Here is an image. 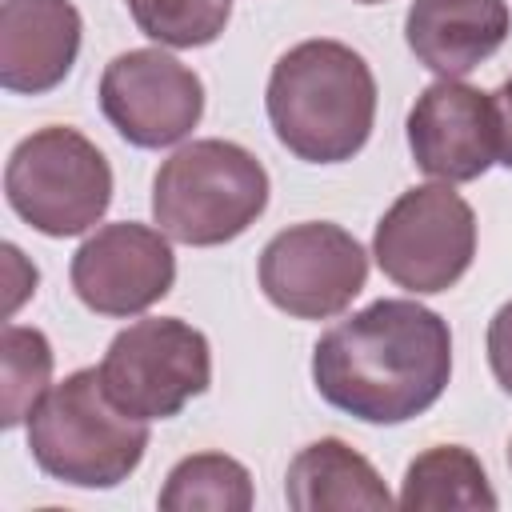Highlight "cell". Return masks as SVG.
I'll return each instance as SVG.
<instances>
[{
    "label": "cell",
    "instance_id": "obj_9",
    "mask_svg": "<svg viewBox=\"0 0 512 512\" xmlns=\"http://www.w3.org/2000/svg\"><path fill=\"white\" fill-rule=\"evenodd\" d=\"M100 112L136 148L180 144L204 112L200 76L160 48H132L100 76Z\"/></svg>",
    "mask_w": 512,
    "mask_h": 512
},
{
    "label": "cell",
    "instance_id": "obj_7",
    "mask_svg": "<svg viewBox=\"0 0 512 512\" xmlns=\"http://www.w3.org/2000/svg\"><path fill=\"white\" fill-rule=\"evenodd\" d=\"M100 380L124 412L168 420L212 384L208 336L176 316L136 320L112 336L100 360Z\"/></svg>",
    "mask_w": 512,
    "mask_h": 512
},
{
    "label": "cell",
    "instance_id": "obj_20",
    "mask_svg": "<svg viewBox=\"0 0 512 512\" xmlns=\"http://www.w3.org/2000/svg\"><path fill=\"white\" fill-rule=\"evenodd\" d=\"M496 100V120H500V164L512 168V76L492 92Z\"/></svg>",
    "mask_w": 512,
    "mask_h": 512
},
{
    "label": "cell",
    "instance_id": "obj_15",
    "mask_svg": "<svg viewBox=\"0 0 512 512\" xmlns=\"http://www.w3.org/2000/svg\"><path fill=\"white\" fill-rule=\"evenodd\" d=\"M500 500L484 476V464L460 444H436L420 452L400 488V508H464V512H492Z\"/></svg>",
    "mask_w": 512,
    "mask_h": 512
},
{
    "label": "cell",
    "instance_id": "obj_8",
    "mask_svg": "<svg viewBox=\"0 0 512 512\" xmlns=\"http://www.w3.org/2000/svg\"><path fill=\"white\" fill-rule=\"evenodd\" d=\"M368 280V252L352 232L308 220L276 232L260 252L264 296L296 320L340 316Z\"/></svg>",
    "mask_w": 512,
    "mask_h": 512
},
{
    "label": "cell",
    "instance_id": "obj_19",
    "mask_svg": "<svg viewBox=\"0 0 512 512\" xmlns=\"http://www.w3.org/2000/svg\"><path fill=\"white\" fill-rule=\"evenodd\" d=\"M488 364L496 384L512 396V300L496 308V316L488 320Z\"/></svg>",
    "mask_w": 512,
    "mask_h": 512
},
{
    "label": "cell",
    "instance_id": "obj_21",
    "mask_svg": "<svg viewBox=\"0 0 512 512\" xmlns=\"http://www.w3.org/2000/svg\"><path fill=\"white\" fill-rule=\"evenodd\" d=\"M508 468H512V440H508Z\"/></svg>",
    "mask_w": 512,
    "mask_h": 512
},
{
    "label": "cell",
    "instance_id": "obj_22",
    "mask_svg": "<svg viewBox=\"0 0 512 512\" xmlns=\"http://www.w3.org/2000/svg\"><path fill=\"white\" fill-rule=\"evenodd\" d=\"M356 4H380V0H356Z\"/></svg>",
    "mask_w": 512,
    "mask_h": 512
},
{
    "label": "cell",
    "instance_id": "obj_3",
    "mask_svg": "<svg viewBox=\"0 0 512 512\" xmlns=\"http://www.w3.org/2000/svg\"><path fill=\"white\" fill-rule=\"evenodd\" d=\"M32 460L72 488H116L128 480L148 448V420L124 412L100 368L64 376L28 416Z\"/></svg>",
    "mask_w": 512,
    "mask_h": 512
},
{
    "label": "cell",
    "instance_id": "obj_6",
    "mask_svg": "<svg viewBox=\"0 0 512 512\" xmlns=\"http://www.w3.org/2000/svg\"><path fill=\"white\" fill-rule=\"evenodd\" d=\"M380 272L416 292H448L476 256V212L448 184H420L396 196L372 236Z\"/></svg>",
    "mask_w": 512,
    "mask_h": 512
},
{
    "label": "cell",
    "instance_id": "obj_11",
    "mask_svg": "<svg viewBox=\"0 0 512 512\" xmlns=\"http://www.w3.org/2000/svg\"><path fill=\"white\" fill-rule=\"evenodd\" d=\"M408 148L416 168L444 184L484 176L500 160V120L492 92L440 76L416 96L408 112Z\"/></svg>",
    "mask_w": 512,
    "mask_h": 512
},
{
    "label": "cell",
    "instance_id": "obj_13",
    "mask_svg": "<svg viewBox=\"0 0 512 512\" xmlns=\"http://www.w3.org/2000/svg\"><path fill=\"white\" fill-rule=\"evenodd\" d=\"M512 28L504 0H412L404 40L412 56L444 80L480 68Z\"/></svg>",
    "mask_w": 512,
    "mask_h": 512
},
{
    "label": "cell",
    "instance_id": "obj_10",
    "mask_svg": "<svg viewBox=\"0 0 512 512\" xmlns=\"http://www.w3.org/2000/svg\"><path fill=\"white\" fill-rule=\"evenodd\" d=\"M172 280L168 236L136 220L96 228L72 256V288L96 316H140L172 292Z\"/></svg>",
    "mask_w": 512,
    "mask_h": 512
},
{
    "label": "cell",
    "instance_id": "obj_17",
    "mask_svg": "<svg viewBox=\"0 0 512 512\" xmlns=\"http://www.w3.org/2000/svg\"><path fill=\"white\" fill-rule=\"evenodd\" d=\"M0 368H4L0 420H4V428H16L48 396V380H52V344H48V336L40 328L8 324L4 340H0Z\"/></svg>",
    "mask_w": 512,
    "mask_h": 512
},
{
    "label": "cell",
    "instance_id": "obj_14",
    "mask_svg": "<svg viewBox=\"0 0 512 512\" xmlns=\"http://www.w3.org/2000/svg\"><path fill=\"white\" fill-rule=\"evenodd\" d=\"M284 500L296 512H380L392 504L380 472L336 436L296 452L284 476Z\"/></svg>",
    "mask_w": 512,
    "mask_h": 512
},
{
    "label": "cell",
    "instance_id": "obj_1",
    "mask_svg": "<svg viewBox=\"0 0 512 512\" xmlns=\"http://www.w3.org/2000/svg\"><path fill=\"white\" fill-rule=\"evenodd\" d=\"M448 376V320L416 300H376L328 328L312 348L316 392L364 424H404L428 412Z\"/></svg>",
    "mask_w": 512,
    "mask_h": 512
},
{
    "label": "cell",
    "instance_id": "obj_16",
    "mask_svg": "<svg viewBox=\"0 0 512 512\" xmlns=\"http://www.w3.org/2000/svg\"><path fill=\"white\" fill-rule=\"evenodd\" d=\"M160 508L168 512H248L252 476L240 460L224 452L184 456L160 488Z\"/></svg>",
    "mask_w": 512,
    "mask_h": 512
},
{
    "label": "cell",
    "instance_id": "obj_12",
    "mask_svg": "<svg viewBox=\"0 0 512 512\" xmlns=\"http://www.w3.org/2000/svg\"><path fill=\"white\" fill-rule=\"evenodd\" d=\"M80 12L72 0H4L0 4V84L20 96H44L76 64Z\"/></svg>",
    "mask_w": 512,
    "mask_h": 512
},
{
    "label": "cell",
    "instance_id": "obj_5",
    "mask_svg": "<svg viewBox=\"0 0 512 512\" xmlns=\"http://www.w3.org/2000/svg\"><path fill=\"white\" fill-rule=\"evenodd\" d=\"M12 212L44 236H80L112 204V168L76 128L52 124L24 136L4 168Z\"/></svg>",
    "mask_w": 512,
    "mask_h": 512
},
{
    "label": "cell",
    "instance_id": "obj_2",
    "mask_svg": "<svg viewBox=\"0 0 512 512\" xmlns=\"http://www.w3.org/2000/svg\"><path fill=\"white\" fill-rule=\"evenodd\" d=\"M268 120L276 140L308 164L352 160L376 120V76L340 40L288 48L268 76Z\"/></svg>",
    "mask_w": 512,
    "mask_h": 512
},
{
    "label": "cell",
    "instance_id": "obj_4",
    "mask_svg": "<svg viewBox=\"0 0 512 512\" xmlns=\"http://www.w3.org/2000/svg\"><path fill=\"white\" fill-rule=\"evenodd\" d=\"M268 208L264 164L232 140H192L176 148L152 180V220L176 244H228Z\"/></svg>",
    "mask_w": 512,
    "mask_h": 512
},
{
    "label": "cell",
    "instance_id": "obj_18",
    "mask_svg": "<svg viewBox=\"0 0 512 512\" xmlns=\"http://www.w3.org/2000/svg\"><path fill=\"white\" fill-rule=\"evenodd\" d=\"M136 28L168 48H204L212 44L228 16L232 0H128Z\"/></svg>",
    "mask_w": 512,
    "mask_h": 512
}]
</instances>
